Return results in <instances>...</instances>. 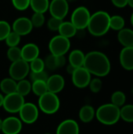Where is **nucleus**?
<instances>
[{
	"instance_id": "1",
	"label": "nucleus",
	"mask_w": 133,
	"mask_h": 134,
	"mask_svg": "<svg viewBox=\"0 0 133 134\" xmlns=\"http://www.w3.org/2000/svg\"><path fill=\"white\" fill-rule=\"evenodd\" d=\"M83 67L97 77H104L111 71V62L108 57L99 51H92L85 57Z\"/></svg>"
},
{
	"instance_id": "2",
	"label": "nucleus",
	"mask_w": 133,
	"mask_h": 134,
	"mask_svg": "<svg viewBox=\"0 0 133 134\" xmlns=\"http://www.w3.org/2000/svg\"><path fill=\"white\" fill-rule=\"evenodd\" d=\"M110 18L105 11H97L91 15L87 27L89 33L96 37L104 35L110 30Z\"/></svg>"
},
{
	"instance_id": "3",
	"label": "nucleus",
	"mask_w": 133,
	"mask_h": 134,
	"mask_svg": "<svg viewBox=\"0 0 133 134\" xmlns=\"http://www.w3.org/2000/svg\"><path fill=\"white\" fill-rule=\"evenodd\" d=\"M96 117L98 121L104 125L111 126L117 123L120 118V108L113 104L101 105L96 111Z\"/></svg>"
},
{
	"instance_id": "4",
	"label": "nucleus",
	"mask_w": 133,
	"mask_h": 134,
	"mask_svg": "<svg viewBox=\"0 0 133 134\" xmlns=\"http://www.w3.org/2000/svg\"><path fill=\"white\" fill-rule=\"evenodd\" d=\"M60 102L56 94L46 92L45 94L39 97L38 106L39 108L45 114L52 115L56 113L60 108Z\"/></svg>"
},
{
	"instance_id": "5",
	"label": "nucleus",
	"mask_w": 133,
	"mask_h": 134,
	"mask_svg": "<svg viewBox=\"0 0 133 134\" xmlns=\"http://www.w3.org/2000/svg\"><path fill=\"white\" fill-rule=\"evenodd\" d=\"M71 47V42L69 38L61 35L53 37L49 43V49L53 56H64Z\"/></svg>"
},
{
	"instance_id": "6",
	"label": "nucleus",
	"mask_w": 133,
	"mask_h": 134,
	"mask_svg": "<svg viewBox=\"0 0 133 134\" xmlns=\"http://www.w3.org/2000/svg\"><path fill=\"white\" fill-rule=\"evenodd\" d=\"M90 16L89 10L85 6H80L75 9L72 13L71 22L77 30L85 29L88 27Z\"/></svg>"
},
{
	"instance_id": "7",
	"label": "nucleus",
	"mask_w": 133,
	"mask_h": 134,
	"mask_svg": "<svg viewBox=\"0 0 133 134\" xmlns=\"http://www.w3.org/2000/svg\"><path fill=\"white\" fill-rule=\"evenodd\" d=\"M29 71L30 67L28 62L22 59L15 62H12L9 70L10 78L15 81H20L24 79L29 74Z\"/></svg>"
},
{
	"instance_id": "8",
	"label": "nucleus",
	"mask_w": 133,
	"mask_h": 134,
	"mask_svg": "<svg viewBox=\"0 0 133 134\" xmlns=\"http://www.w3.org/2000/svg\"><path fill=\"white\" fill-rule=\"evenodd\" d=\"M24 103V97L16 92L4 97L2 107L9 113H17Z\"/></svg>"
},
{
	"instance_id": "9",
	"label": "nucleus",
	"mask_w": 133,
	"mask_h": 134,
	"mask_svg": "<svg viewBox=\"0 0 133 134\" xmlns=\"http://www.w3.org/2000/svg\"><path fill=\"white\" fill-rule=\"evenodd\" d=\"M20 120L27 124H32L38 118V109L37 106L32 103H24L20 111Z\"/></svg>"
},
{
	"instance_id": "10",
	"label": "nucleus",
	"mask_w": 133,
	"mask_h": 134,
	"mask_svg": "<svg viewBox=\"0 0 133 134\" xmlns=\"http://www.w3.org/2000/svg\"><path fill=\"white\" fill-rule=\"evenodd\" d=\"M49 10L51 16L63 20L68 13L69 5L67 0H52L49 2Z\"/></svg>"
},
{
	"instance_id": "11",
	"label": "nucleus",
	"mask_w": 133,
	"mask_h": 134,
	"mask_svg": "<svg viewBox=\"0 0 133 134\" xmlns=\"http://www.w3.org/2000/svg\"><path fill=\"white\" fill-rule=\"evenodd\" d=\"M71 75L73 84L78 88L87 87L91 81V74L84 67L76 68Z\"/></svg>"
},
{
	"instance_id": "12",
	"label": "nucleus",
	"mask_w": 133,
	"mask_h": 134,
	"mask_svg": "<svg viewBox=\"0 0 133 134\" xmlns=\"http://www.w3.org/2000/svg\"><path fill=\"white\" fill-rule=\"evenodd\" d=\"M22 129L21 120L10 116L2 120V131L4 134H19Z\"/></svg>"
},
{
	"instance_id": "13",
	"label": "nucleus",
	"mask_w": 133,
	"mask_h": 134,
	"mask_svg": "<svg viewBox=\"0 0 133 134\" xmlns=\"http://www.w3.org/2000/svg\"><path fill=\"white\" fill-rule=\"evenodd\" d=\"M13 31L19 35H28L33 28L31 21L27 17H19L13 24Z\"/></svg>"
},
{
	"instance_id": "14",
	"label": "nucleus",
	"mask_w": 133,
	"mask_h": 134,
	"mask_svg": "<svg viewBox=\"0 0 133 134\" xmlns=\"http://www.w3.org/2000/svg\"><path fill=\"white\" fill-rule=\"evenodd\" d=\"M46 85L48 92L56 94L63 89L65 81L63 76H61L60 75H53L48 78L46 81Z\"/></svg>"
},
{
	"instance_id": "15",
	"label": "nucleus",
	"mask_w": 133,
	"mask_h": 134,
	"mask_svg": "<svg viewBox=\"0 0 133 134\" xmlns=\"http://www.w3.org/2000/svg\"><path fill=\"white\" fill-rule=\"evenodd\" d=\"M122 67L127 71L133 70V46L124 47L119 56Z\"/></svg>"
},
{
	"instance_id": "16",
	"label": "nucleus",
	"mask_w": 133,
	"mask_h": 134,
	"mask_svg": "<svg viewBox=\"0 0 133 134\" xmlns=\"http://www.w3.org/2000/svg\"><path fill=\"white\" fill-rule=\"evenodd\" d=\"M56 134H79V126L73 119H66L60 123Z\"/></svg>"
},
{
	"instance_id": "17",
	"label": "nucleus",
	"mask_w": 133,
	"mask_h": 134,
	"mask_svg": "<svg viewBox=\"0 0 133 134\" xmlns=\"http://www.w3.org/2000/svg\"><path fill=\"white\" fill-rule=\"evenodd\" d=\"M38 55L39 48L34 43L26 44L21 48V59L28 63L38 57Z\"/></svg>"
},
{
	"instance_id": "18",
	"label": "nucleus",
	"mask_w": 133,
	"mask_h": 134,
	"mask_svg": "<svg viewBox=\"0 0 133 134\" xmlns=\"http://www.w3.org/2000/svg\"><path fill=\"white\" fill-rule=\"evenodd\" d=\"M118 39L124 47L133 46V30L123 28L118 31Z\"/></svg>"
},
{
	"instance_id": "19",
	"label": "nucleus",
	"mask_w": 133,
	"mask_h": 134,
	"mask_svg": "<svg viewBox=\"0 0 133 134\" xmlns=\"http://www.w3.org/2000/svg\"><path fill=\"white\" fill-rule=\"evenodd\" d=\"M85 55L84 53L79 49H74L71 52L69 55V62L70 64L74 67L75 68L83 67L84 61H85Z\"/></svg>"
},
{
	"instance_id": "20",
	"label": "nucleus",
	"mask_w": 133,
	"mask_h": 134,
	"mask_svg": "<svg viewBox=\"0 0 133 134\" xmlns=\"http://www.w3.org/2000/svg\"><path fill=\"white\" fill-rule=\"evenodd\" d=\"M58 31L60 33V35L65 37L67 38H70L75 35L76 32H77V29L72 24L71 22H69V21L63 22V21Z\"/></svg>"
},
{
	"instance_id": "21",
	"label": "nucleus",
	"mask_w": 133,
	"mask_h": 134,
	"mask_svg": "<svg viewBox=\"0 0 133 134\" xmlns=\"http://www.w3.org/2000/svg\"><path fill=\"white\" fill-rule=\"evenodd\" d=\"M95 115V110L90 105H85L79 111V119L85 123L90 122L94 119Z\"/></svg>"
},
{
	"instance_id": "22",
	"label": "nucleus",
	"mask_w": 133,
	"mask_h": 134,
	"mask_svg": "<svg viewBox=\"0 0 133 134\" xmlns=\"http://www.w3.org/2000/svg\"><path fill=\"white\" fill-rule=\"evenodd\" d=\"M16 82L11 78H5L0 82L1 90L6 95L16 92Z\"/></svg>"
},
{
	"instance_id": "23",
	"label": "nucleus",
	"mask_w": 133,
	"mask_h": 134,
	"mask_svg": "<svg viewBox=\"0 0 133 134\" xmlns=\"http://www.w3.org/2000/svg\"><path fill=\"white\" fill-rule=\"evenodd\" d=\"M49 0H30V6L34 13H45L49 9Z\"/></svg>"
},
{
	"instance_id": "24",
	"label": "nucleus",
	"mask_w": 133,
	"mask_h": 134,
	"mask_svg": "<svg viewBox=\"0 0 133 134\" xmlns=\"http://www.w3.org/2000/svg\"><path fill=\"white\" fill-rule=\"evenodd\" d=\"M120 118L126 122H133V104H127L120 108Z\"/></svg>"
},
{
	"instance_id": "25",
	"label": "nucleus",
	"mask_w": 133,
	"mask_h": 134,
	"mask_svg": "<svg viewBox=\"0 0 133 134\" xmlns=\"http://www.w3.org/2000/svg\"><path fill=\"white\" fill-rule=\"evenodd\" d=\"M31 91V84L29 81L26 80L25 79L19 81V82L16 84V93L23 96L24 97L28 95Z\"/></svg>"
},
{
	"instance_id": "26",
	"label": "nucleus",
	"mask_w": 133,
	"mask_h": 134,
	"mask_svg": "<svg viewBox=\"0 0 133 134\" xmlns=\"http://www.w3.org/2000/svg\"><path fill=\"white\" fill-rule=\"evenodd\" d=\"M125 24V19L119 15H114L110 18V28L114 31H120L124 28Z\"/></svg>"
},
{
	"instance_id": "27",
	"label": "nucleus",
	"mask_w": 133,
	"mask_h": 134,
	"mask_svg": "<svg viewBox=\"0 0 133 134\" xmlns=\"http://www.w3.org/2000/svg\"><path fill=\"white\" fill-rule=\"evenodd\" d=\"M31 90L38 97H41L48 92L46 82L45 81H34L31 85Z\"/></svg>"
},
{
	"instance_id": "28",
	"label": "nucleus",
	"mask_w": 133,
	"mask_h": 134,
	"mask_svg": "<svg viewBox=\"0 0 133 134\" xmlns=\"http://www.w3.org/2000/svg\"><path fill=\"white\" fill-rule=\"evenodd\" d=\"M125 101H126L125 94L122 91H115L111 96V104H113L114 105L118 108L124 106Z\"/></svg>"
},
{
	"instance_id": "29",
	"label": "nucleus",
	"mask_w": 133,
	"mask_h": 134,
	"mask_svg": "<svg viewBox=\"0 0 133 134\" xmlns=\"http://www.w3.org/2000/svg\"><path fill=\"white\" fill-rule=\"evenodd\" d=\"M7 57L12 62L17 61L21 59V49L17 46L9 47L7 51Z\"/></svg>"
},
{
	"instance_id": "30",
	"label": "nucleus",
	"mask_w": 133,
	"mask_h": 134,
	"mask_svg": "<svg viewBox=\"0 0 133 134\" xmlns=\"http://www.w3.org/2000/svg\"><path fill=\"white\" fill-rule=\"evenodd\" d=\"M29 67H30V70L31 71V72H40V71H44L45 62L41 58L37 57L36 59L30 62Z\"/></svg>"
},
{
	"instance_id": "31",
	"label": "nucleus",
	"mask_w": 133,
	"mask_h": 134,
	"mask_svg": "<svg viewBox=\"0 0 133 134\" xmlns=\"http://www.w3.org/2000/svg\"><path fill=\"white\" fill-rule=\"evenodd\" d=\"M5 40V43L8 46H9V47L17 46V45L20 42V35H19L17 33H16L13 31L7 35V37Z\"/></svg>"
},
{
	"instance_id": "32",
	"label": "nucleus",
	"mask_w": 133,
	"mask_h": 134,
	"mask_svg": "<svg viewBox=\"0 0 133 134\" xmlns=\"http://www.w3.org/2000/svg\"><path fill=\"white\" fill-rule=\"evenodd\" d=\"M31 21V24L33 25V27H42L45 23V16L44 13H34L31 18L30 19Z\"/></svg>"
},
{
	"instance_id": "33",
	"label": "nucleus",
	"mask_w": 133,
	"mask_h": 134,
	"mask_svg": "<svg viewBox=\"0 0 133 134\" xmlns=\"http://www.w3.org/2000/svg\"><path fill=\"white\" fill-rule=\"evenodd\" d=\"M10 32L11 27L9 23L5 20H0V41L5 40Z\"/></svg>"
},
{
	"instance_id": "34",
	"label": "nucleus",
	"mask_w": 133,
	"mask_h": 134,
	"mask_svg": "<svg viewBox=\"0 0 133 134\" xmlns=\"http://www.w3.org/2000/svg\"><path fill=\"white\" fill-rule=\"evenodd\" d=\"M62 23H63V20L51 16V18L48 20L47 26H48V28L50 31H56L59 30V28H60Z\"/></svg>"
},
{
	"instance_id": "35",
	"label": "nucleus",
	"mask_w": 133,
	"mask_h": 134,
	"mask_svg": "<svg viewBox=\"0 0 133 134\" xmlns=\"http://www.w3.org/2000/svg\"><path fill=\"white\" fill-rule=\"evenodd\" d=\"M89 88L90 90L94 93H99L101 89H102V86H103V82L101 81L100 79L99 78H95L93 79H91L90 82H89Z\"/></svg>"
},
{
	"instance_id": "36",
	"label": "nucleus",
	"mask_w": 133,
	"mask_h": 134,
	"mask_svg": "<svg viewBox=\"0 0 133 134\" xmlns=\"http://www.w3.org/2000/svg\"><path fill=\"white\" fill-rule=\"evenodd\" d=\"M30 77H31V79L32 82L39 81V80L46 82L48 78H49L47 73L45 71H40V72H31Z\"/></svg>"
},
{
	"instance_id": "37",
	"label": "nucleus",
	"mask_w": 133,
	"mask_h": 134,
	"mask_svg": "<svg viewBox=\"0 0 133 134\" xmlns=\"http://www.w3.org/2000/svg\"><path fill=\"white\" fill-rule=\"evenodd\" d=\"M12 3L18 10H25L30 6V0H12Z\"/></svg>"
},
{
	"instance_id": "38",
	"label": "nucleus",
	"mask_w": 133,
	"mask_h": 134,
	"mask_svg": "<svg viewBox=\"0 0 133 134\" xmlns=\"http://www.w3.org/2000/svg\"><path fill=\"white\" fill-rule=\"evenodd\" d=\"M45 66H46L50 70H55L56 69V59H55V56L53 55H49V57H47V58L45 59Z\"/></svg>"
},
{
	"instance_id": "39",
	"label": "nucleus",
	"mask_w": 133,
	"mask_h": 134,
	"mask_svg": "<svg viewBox=\"0 0 133 134\" xmlns=\"http://www.w3.org/2000/svg\"><path fill=\"white\" fill-rule=\"evenodd\" d=\"M55 59H56V64L57 68H60L63 65H65L66 59L64 56H55Z\"/></svg>"
},
{
	"instance_id": "40",
	"label": "nucleus",
	"mask_w": 133,
	"mask_h": 134,
	"mask_svg": "<svg viewBox=\"0 0 133 134\" xmlns=\"http://www.w3.org/2000/svg\"><path fill=\"white\" fill-rule=\"evenodd\" d=\"M111 2L118 8H124L128 5V0H111Z\"/></svg>"
},
{
	"instance_id": "41",
	"label": "nucleus",
	"mask_w": 133,
	"mask_h": 134,
	"mask_svg": "<svg viewBox=\"0 0 133 134\" xmlns=\"http://www.w3.org/2000/svg\"><path fill=\"white\" fill-rule=\"evenodd\" d=\"M75 69H76V68H75L74 67H73L72 65L69 64V65L67 66V73H69V74L72 75Z\"/></svg>"
},
{
	"instance_id": "42",
	"label": "nucleus",
	"mask_w": 133,
	"mask_h": 134,
	"mask_svg": "<svg viewBox=\"0 0 133 134\" xmlns=\"http://www.w3.org/2000/svg\"><path fill=\"white\" fill-rule=\"evenodd\" d=\"M3 100H4V97L0 93V107L2 106V104H3Z\"/></svg>"
},
{
	"instance_id": "43",
	"label": "nucleus",
	"mask_w": 133,
	"mask_h": 134,
	"mask_svg": "<svg viewBox=\"0 0 133 134\" xmlns=\"http://www.w3.org/2000/svg\"><path fill=\"white\" fill-rule=\"evenodd\" d=\"M128 5L133 8V0H128Z\"/></svg>"
},
{
	"instance_id": "44",
	"label": "nucleus",
	"mask_w": 133,
	"mask_h": 134,
	"mask_svg": "<svg viewBox=\"0 0 133 134\" xmlns=\"http://www.w3.org/2000/svg\"><path fill=\"white\" fill-rule=\"evenodd\" d=\"M2 120L0 119V130H2Z\"/></svg>"
},
{
	"instance_id": "45",
	"label": "nucleus",
	"mask_w": 133,
	"mask_h": 134,
	"mask_svg": "<svg viewBox=\"0 0 133 134\" xmlns=\"http://www.w3.org/2000/svg\"><path fill=\"white\" fill-rule=\"evenodd\" d=\"M131 24H132V25L133 26V13L132 14V16H131Z\"/></svg>"
},
{
	"instance_id": "46",
	"label": "nucleus",
	"mask_w": 133,
	"mask_h": 134,
	"mask_svg": "<svg viewBox=\"0 0 133 134\" xmlns=\"http://www.w3.org/2000/svg\"><path fill=\"white\" fill-rule=\"evenodd\" d=\"M45 134H50V133H45Z\"/></svg>"
}]
</instances>
